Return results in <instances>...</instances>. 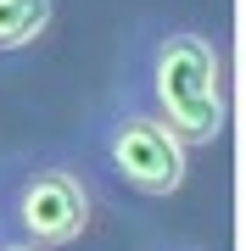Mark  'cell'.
<instances>
[{"instance_id": "cell-1", "label": "cell", "mask_w": 246, "mask_h": 251, "mask_svg": "<svg viewBox=\"0 0 246 251\" xmlns=\"http://www.w3.org/2000/svg\"><path fill=\"white\" fill-rule=\"evenodd\" d=\"M146 100L151 117L168 128L173 140L191 145H213L229 123V73H224V50L213 34L201 28H157L146 45Z\"/></svg>"}, {"instance_id": "cell-2", "label": "cell", "mask_w": 246, "mask_h": 251, "mask_svg": "<svg viewBox=\"0 0 246 251\" xmlns=\"http://www.w3.org/2000/svg\"><path fill=\"white\" fill-rule=\"evenodd\" d=\"M90 184L73 162L62 156H23L0 168V218H6L11 240L51 251V246H73L90 229Z\"/></svg>"}, {"instance_id": "cell-3", "label": "cell", "mask_w": 246, "mask_h": 251, "mask_svg": "<svg viewBox=\"0 0 246 251\" xmlns=\"http://www.w3.org/2000/svg\"><path fill=\"white\" fill-rule=\"evenodd\" d=\"M90 156L112 184H123L129 196H151V201L173 196L191 173V151L135 100H118L90 123Z\"/></svg>"}, {"instance_id": "cell-4", "label": "cell", "mask_w": 246, "mask_h": 251, "mask_svg": "<svg viewBox=\"0 0 246 251\" xmlns=\"http://www.w3.org/2000/svg\"><path fill=\"white\" fill-rule=\"evenodd\" d=\"M56 17L51 0H0V50H28L45 39Z\"/></svg>"}, {"instance_id": "cell-5", "label": "cell", "mask_w": 246, "mask_h": 251, "mask_svg": "<svg viewBox=\"0 0 246 251\" xmlns=\"http://www.w3.org/2000/svg\"><path fill=\"white\" fill-rule=\"evenodd\" d=\"M0 251H34V246H23V240H0Z\"/></svg>"}, {"instance_id": "cell-6", "label": "cell", "mask_w": 246, "mask_h": 251, "mask_svg": "<svg viewBox=\"0 0 246 251\" xmlns=\"http://www.w3.org/2000/svg\"><path fill=\"white\" fill-rule=\"evenodd\" d=\"M168 251H196V246H168Z\"/></svg>"}]
</instances>
